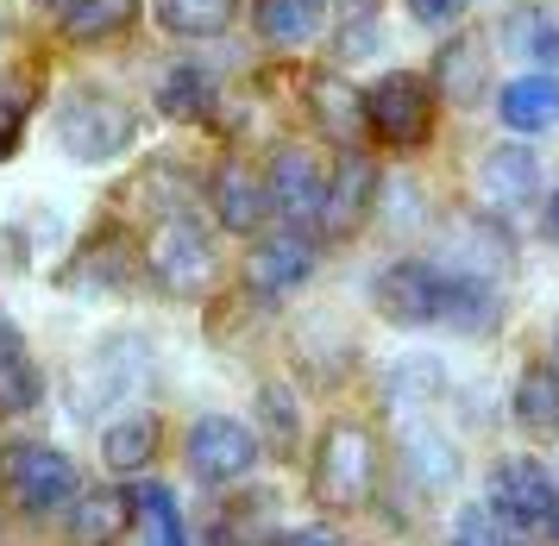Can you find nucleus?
<instances>
[{"label":"nucleus","mask_w":559,"mask_h":546,"mask_svg":"<svg viewBox=\"0 0 559 546\" xmlns=\"http://www.w3.org/2000/svg\"><path fill=\"white\" fill-rule=\"evenodd\" d=\"M378 490V447H371V427L358 422H333L321 434L314 452V497L328 509H365Z\"/></svg>","instance_id":"nucleus-1"},{"label":"nucleus","mask_w":559,"mask_h":546,"mask_svg":"<svg viewBox=\"0 0 559 546\" xmlns=\"http://www.w3.org/2000/svg\"><path fill=\"white\" fill-rule=\"evenodd\" d=\"M0 484H7L13 509H26V515H51V509H63V502H76V490H82L76 465H70L57 447H45V440L0 447Z\"/></svg>","instance_id":"nucleus-2"},{"label":"nucleus","mask_w":559,"mask_h":546,"mask_svg":"<svg viewBox=\"0 0 559 546\" xmlns=\"http://www.w3.org/2000/svg\"><path fill=\"white\" fill-rule=\"evenodd\" d=\"M145 264H152L157 289H170L177 301H202L221 276V258H214V239H207L195 221H164L145 246Z\"/></svg>","instance_id":"nucleus-3"},{"label":"nucleus","mask_w":559,"mask_h":546,"mask_svg":"<svg viewBox=\"0 0 559 546\" xmlns=\"http://www.w3.org/2000/svg\"><path fill=\"white\" fill-rule=\"evenodd\" d=\"M447 283H453V271H440L433 258H403L371 283V301H378V314L390 327H440Z\"/></svg>","instance_id":"nucleus-4"},{"label":"nucleus","mask_w":559,"mask_h":546,"mask_svg":"<svg viewBox=\"0 0 559 546\" xmlns=\"http://www.w3.org/2000/svg\"><path fill=\"white\" fill-rule=\"evenodd\" d=\"M57 139H63V151H70V157H82V164H102V157H114V151L132 139V114L120 107V100L82 88V95H70L63 107H57Z\"/></svg>","instance_id":"nucleus-5"},{"label":"nucleus","mask_w":559,"mask_h":546,"mask_svg":"<svg viewBox=\"0 0 559 546\" xmlns=\"http://www.w3.org/2000/svg\"><path fill=\"white\" fill-rule=\"evenodd\" d=\"M428 114H433V88L421 82V75H408V70H390L365 95V126L378 132L383 145H421L428 139Z\"/></svg>","instance_id":"nucleus-6"},{"label":"nucleus","mask_w":559,"mask_h":546,"mask_svg":"<svg viewBox=\"0 0 559 546\" xmlns=\"http://www.w3.org/2000/svg\"><path fill=\"white\" fill-rule=\"evenodd\" d=\"M308 276H314V239H308L302 226H283L271 239H258L246 251V264H239V283H246L252 301L289 296V289H302Z\"/></svg>","instance_id":"nucleus-7"},{"label":"nucleus","mask_w":559,"mask_h":546,"mask_svg":"<svg viewBox=\"0 0 559 546\" xmlns=\"http://www.w3.org/2000/svg\"><path fill=\"white\" fill-rule=\"evenodd\" d=\"M258 465V434L233 415H202L189 427V472L202 484H239Z\"/></svg>","instance_id":"nucleus-8"},{"label":"nucleus","mask_w":559,"mask_h":546,"mask_svg":"<svg viewBox=\"0 0 559 546\" xmlns=\"http://www.w3.org/2000/svg\"><path fill=\"white\" fill-rule=\"evenodd\" d=\"M264 195L289 226H321V201H328V176H321V157L302 145H289L271 157V176H264Z\"/></svg>","instance_id":"nucleus-9"},{"label":"nucleus","mask_w":559,"mask_h":546,"mask_svg":"<svg viewBox=\"0 0 559 546\" xmlns=\"http://www.w3.org/2000/svg\"><path fill=\"white\" fill-rule=\"evenodd\" d=\"M547 502H554V477L540 472V459H503V465L490 472L484 509L503 515L509 527H540L547 522Z\"/></svg>","instance_id":"nucleus-10"},{"label":"nucleus","mask_w":559,"mask_h":546,"mask_svg":"<svg viewBox=\"0 0 559 546\" xmlns=\"http://www.w3.org/2000/svg\"><path fill=\"white\" fill-rule=\"evenodd\" d=\"M371 195H378V170L365 151H346L328 176V201H321V226L333 239H353L358 226L371 221Z\"/></svg>","instance_id":"nucleus-11"},{"label":"nucleus","mask_w":559,"mask_h":546,"mask_svg":"<svg viewBox=\"0 0 559 546\" xmlns=\"http://www.w3.org/2000/svg\"><path fill=\"white\" fill-rule=\"evenodd\" d=\"M478 189H484V207H490V214H515L522 201L540 195V151H528L522 139H515V145H497L484 157Z\"/></svg>","instance_id":"nucleus-12"},{"label":"nucleus","mask_w":559,"mask_h":546,"mask_svg":"<svg viewBox=\"0 0 559 546\" xmlns=\"http://www.w3.org/2000/svg\"><path fill=\"white\" fill-rule=\"evenodd\" d=\"M484 82H490V50L478 38H447L440 57H433V82H428L433 95L453 100V107H472L484 95Z\"/></svg>","instance_id":"nucleus-13"},{"label":"nucleus","mask_w":559,"mask_h":546,"mask_svg":"<svg viewBox=\"0 0 559 546\" xmlns=\"http://www.w3.org/2000/svg\"><path fill=\"white\" fill-rule=\"evenodd\" d=\"M308 114H314V126H321L340 151H358V139H365V95H358L346 75H321V82L308 88Z\"/></svg>","instance_id":"nucleus-14"},{"label":"nucleus","mask_w":559,"mask_h":546,"mask_svg":"<svg viewBox=\"0 0 559 546\" xmlns=\"http://www.w3.org/2000/svg\"><path fill=\"white\" fill-rule=\"evenodd\" d=\"M127 527H132L127 490H76V502H70V546H120Z\"/></svg>","instance_id":"nucleus-15"},{"label":"nucleus","mask_w":559,"mask_h":546,"mask_svg":"<svg viewBox=\"0 0 559 546\" xmlns=\"http://www.w3.org/2000/svg\"><path fill=\"white\" fill-rule=\"evenodd\" d=\"M497 114L515 139H534V132H547L559 126V82L554 75H515L503 95H497Z\"/></svg>","instance_id":"nucleus-16"},{"label":"nucleus","mask_w":559,"mask_h":546,"mask_svg":"<svg viewBox=\"0 0 559 546\" xmlns=\"http://www.w3.org/2000/svg\"><path fill=\"white\" fill-rule=\"evenodd\" d=\"M214 214L227 233H258L264 214H271V195H264V176L246 170V164H227L214 176Z\"/></svg>","instance_id":"nucleus-17"},{"label":"nucleus","mask_w":559,"mask_h":546,"mask_svg":"<svg viewBox=\"0 0 559 546\" xmlns=\"http://www.w3.org/2000/svg\"><path fill=\"white\" fill-rule=\"evenodd\" d=\"M509 415H515V427H522V434H534V440H559V371H554V365H534V371H522Z\"/></svg>","instance_id":"nucleus-18"},{"label":"nucleus","mask_w":559,"mask_h":546,"mask_svg":"<svg viewBox=\"0 0 559 546\" xmlns=\"http://www.w3.org/2000/svg\"><path fill=\"white\" fill-rule=\"evenodd\" d=\"M157 422L152 415H120V422L102 434V459H107V472H145L157 459Z\"/></svg>","instance_id":"nucleus-19"},{"label":"nucleus","mask_w":559,"mask_h":546,"mask_svg":"<svg viewBox=\"0 0 559 546\" xmlns=\"http://www.w3.org/2000/svg\"><path fill=\"white\" fill-rule=\"evenodd\" d=\"M152 13H157V25L177 32V38H214V32L233 25L239 0H152Z\"/></svg>","instance_id":"nucleus-20"},{"label":"nucleus","mask_w":559,"mask_h":546,"mask_svg":"<svg viewBox=\"0 0 559 546\" xmlns=\"http://www.w3.org/2000/svg\"><path fill=\"white\" fill-rule=\"evenodd\" d=\"M328 20V0H258V32L271 45H308Z\"/></svg>","instance_id":"nucleus-21"},{"label":"nucleus","mask_w":559,"mask_h":546,"mask_svg":"<svg viewBox=\"0 0 559 546\" xmlns=\"http://www.w3.org/2000/svg\"><path fill=\"white\" fill-rule=\"evenodd\" d=\"M497 314H503V308H497V289H490L484 276H453V283H447V314H440L447 327H459V333H490Z\"/></svg>","instance_id":"nucleus-22"},{"label":"nucleus","mask_w":559,"mask_h":546,"mask_svg":"<svg viewBox=\"0 0 559 546\" xmlns=\"http://www.w3.org/2000/svg\"><path fill=\"white\" fill-rule=\"evenodd\" d=\"M132 522L145 534V546H189V527H182V509L177 497L164 490V484H145L139 497H132Z\"/></svg>","instance_id":"nucleus-23"},{"label":"nucleus","mask_w":559,"mask_h":546,"mask_svg":"<svg viewBox=\"0 0 559 546\" xmlns=\"http://www.w3.org/2000/svg\"><path fill=\"white\" fill-rule=\"evenodd\" d=\"M503 38H509V50L515 57H528V63H559V25H554V13H540V7H522V13H509L503 20Z\"/></svg>","instance_id":"nucleus-24"},{"label":"nucleus","mask_w":559,"mask_h":546,"mask_svg":"<svg viewBox=\"0 0 559 546\" xmlns=\"http://www.w3.org/2000/svg\"><path fill=\"white\" fill-rule=\"evenodd\" d=\"M403 465H408V477L421 484V490H447L459 477V452L440 440V434H408L403 440Z\"/></svg>","instance_id":"nucleus-25"},{"label":"nucleus","mask_w":559,"mask_h":546,"mask_svg":"<svg viewBox=\"0 0 559 546\" xmlns=\"http://www.w3.org/2000/svg\"><path fill=\"white\" fill-rule=\"evenodd\" d=\"M139 0H63V32L70 38H114L127 32Z\"/></svg>","instance_id":"nucleus-26"},{"label":"nucleus","mask_w":559,"mask_h":546,"mask_svg":"<svg viewBox=\"0 0 559 546\" xmlns=\"http://www.w3.org/2000/svg\"><path fill=\"white\" fill-rule=\"evenodd\" d=\"M207 100H214V75L207 70H170L157 82V107H164L170 120H202Z\"/></svg>","instance_id":"nucleus-27"},{"label":"nucleus","mask_w":559,"mask_h":546,"mask_svg":"<svg viewBox=\"0 0 559 546\" xmlns=\"http://www.w3.org/2000/svg\"><path fill=\"white\" fill-rule=\"evenodd\" d=\"M32 95H38V75L32 70H0V157L20 145V132L32 120Z\"/></svg>","instance_id":"nucleus-28"},{"label":"nucleus","mask_w":559,"mask_h":546,"mask_svg":"<svg viewBox=\"0 0 559 546\" xmlns=\"http://www.w3.org/2000/svg\"><path fill=\"white\" fill-rule=\"evenodd\" d=\"M38 396H45V377L32 371L26 358H7V365H0V422L38 408Z\"/></svg>","instance_id":"nucleus-29"},{"label":"nucleus","mask_w":559,"mask_h":546,"mask_svg":"<svg viewBox=\"0 0 559 546\" xmlns=\"http://www.w3.org/2000/svg\"><path fill=\"white\" fill-rule=\"evenodd\" d=\"M515 541H522V527H509L503 515H490V509L478 502V509H465V515L453 522V541L447 546H515Z\"/></svg>","instance_id":"nucleus-30"},{"label":"nucleus","mask_w":559,"mask_h":546,"mask_svg":"<svg viewBox=\"0 0 559 546\" xmlns=\"http://www.w3.org/2000/svg\"><path fill=\"white\" fill-rule=\"evenodd\" d=\"M433 390H440V365L433 358H408V365H396V371L383 377V396L396 402V408L403 402H428Z\"/></svg>","instance_id":"nucleus-31"},{"label":"nucleus","mask_w":559,"mask_h":546,"mask_svg":"<svg viewBox=\"0 0 559 546\" xmlns=\"http://www.w3.org/2000/svg\"><path fill=\"white\" fill-rule=\"evenodd\" d=\"M258 415H264V427H277V447H289V440H296V408H289V390H271V383H264Z\"/></svg>","instance_id":"nucleus-32"},{"label":"nucleus","mask_w":559,"mask_h":546,"mask_svg":"<svg viewBox=\"0 0 559 546\" xmlns=\"http://www.w3.org/2000/svg\"><path fill=\"white\" fill-rule=\"evenodd\" d=\"M465 7H472V0H408L415 25H433V32H440V25H459L465 20Z\"/></svg>","instance_id":"nucleus-33"},{"label":"nucleus","mask_w":559,"mask_h":546,"mask_svg":"<svg viewBox=\"0 0 559 546\" xmlns=\"http://www.w3.org/2000/svg\"><path fill=\"white\" fill-rule=\"evenodd\" d=\"M264 546H340V534L333 527H289V534H277V541Z\"/></svg>","instance_id":"nucleus-34"},{"label":"nucleus","mask_w":559,"mask_h":546,"mask_svg":"<svg viewBox=\"0 0 559 546\" xmlns=\"http://www.w3.org/2000/svg\"><path fill=\"white\" fill-rule=\"evenodd\" d=\"M7 358H26V340H20V327L0 314V365H7Z\"/></svg>","instance_id":"nucleus-35"},{"label":"nucleus","mask_w":559,"mask_h":546,"mask_svg":"<svg viewBox=\"0 0 559 546\" xmlns=\"http://www.w3.org/2000/svg\"><path fill=\"white\" fill-rule=\"evenodd\" d=\"M540 233H547V239H554V246H559V195L547 201V207H540Z\"/></svg>","instance_id":"nucleus-36"},{"label":"nucleus","mask_w":559,"mask_h":546,"mask_svg":"<svg viewBox=\"0 0 559 546\" xmlns=\"http://www.w3.org/2000/svg\"><path fill=\"white\" fill-rule=\"evenodd\" d=\"M340 7H346V13H358V20H365V13H371L378 0H340Z\"/></svg>","instance_id":"nucleus-37"},{"label":"nucleus","mask_w":559,"mask_h":546,"mask_svg":"<svg viewBox=\"0 0 559 546\" xmlns=\"http://www.w3.org/2000/svg\"><path fill=\"white\" fill-rule=\"evenodd\" d=\"M547 527L559 534V484H554V502H547Z\"/></svg>","instance_id":"nucleus-38"},{"label":"nucleus","mask_w":559,"mask_h":546,"mask_svg":"<svg viewBox=\"0 0 559 546\" xmlns=\"http://www.w3.org/2000/svg\"><path fill=\"white\" fill-rule=\"evenodd\" d=\"M554 371H559V321H554Z\"/></svg>","instance_id":"nucleus-39"},{"label":"nucleus","mask_w":559,"mask_h":546,"mask_svg":"<svg viewBox=\"0 0 559 546\" xmlns=\"http://www.w3.org/2000/svg\"><path fill=\"white\" fill-rule=\"evenodd\" d=\"M51 7H63V0H51Z\"/></svg>","instance_id":"nucleus-40"}]
</instances>
